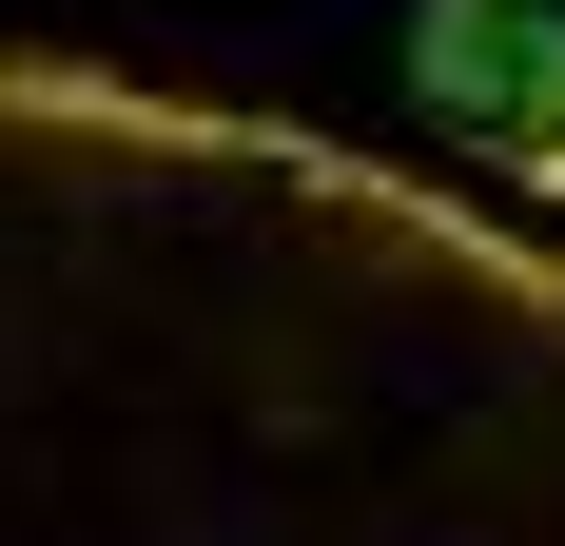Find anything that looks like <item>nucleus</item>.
<instances>
[{
    "instance_id": "obj_1",
    "label": "nucleus",
    "mask_w": 565,
    "mask_h": 546,
    "mask_svg": "<svg viewBox=\"0 0 565 546\" xmlns=\"http://www.w3.org/2000/svg\"><path fill=\"white\" fill-rule=\"evenodd\" d=\"M409 98L449 117L488 176H546L565 196V20L546 0H429L409 20Z\"/></svg>"
}]
</instances>
